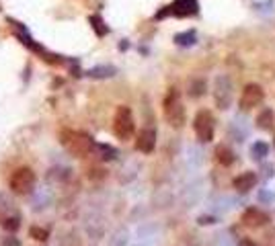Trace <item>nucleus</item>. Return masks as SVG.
Here are the masks:
<instances>
[{"label":"nucleus","instance_id":"nucleus-15","mask_svg":"<svg viewBox=\"0 0 275 246\" xmlns=\"http://www.w3.org/2000/svg\"><path fill=\"white\" fill-rule=\"evenodd\" d=\"M115 72L117 70L113 66H99V68L88 70V76H93V78H109V76H113Z\"/></svg>","mask_w":275,"mask_h":246},{"label":"nucleus","instance_id":"nucleus-10","mask_svg":"<svg viewBox=\"0 0 275 246\" xmlns=\"http://www.w3.org/2000/svg\"><path fill=\"white\" fill-rule=\"evenodd\" d=\"M242 221H244V226L248 228H261L265 224H269V215L257 207H248L244 213H242Z\"/></svg>","mask_w":275,"mask_h":246},{"label":"nucleus","instance_id":"nucleus-23","mask_svg":"<svg viewBox=\"0 0 275 246\" xmlns=\"http://www.w3.org/2000/svg\"><path fill=\"white\" fill-rule=\"evenodd\" d=\"M244 246H255V244H251V242H244Z\"/></svg>","mask_w":275,"mask_h":246},{"label":"nucleus","instance_id":"nucleus-11","mask_svg":"<svg viewBox=\"0 0 275 246\" xmlns=\"http://www.w3.org/2000/svg\"><path fill=\"white\" fill-rule=\"evenodd\" d=\"M154 146H156V132H154V130L146 128V130H142V132L138 134L136 148H138L140 152H144V154H150V152L154 150Z\"/></svg>","mask_w":275,"mask_h":246},{"label":"nucleus","instance_id":"nucleus-20","mask_svg":"<svg viewBox=\"0 0 275 246\" xmlns=\"http://www.w3.org/2000/svg\"><path fill=\"white\" fill-rule=\"evenodd\" d=\"M29 236H31L33 240H41V242H43V240H47V238H49V232H47L45 228H39V226H33V228L29 230Z\"/></svg>","mask_w":275,"mask_h":246},{"label":"nucleus","instance_id":"nucleus-3","mask_svg":"<svg viewBox=\"0 0 275 246\" xmlns=\"http://www.w3.org/2000/svg\"><path fill=\"white\" fill-rule=\"evenodd\" d=\"M9 185L15 195H29L35 187V172L29 166H21L11 175Z\"/></svg>","mask_w":275,"mask_h":246},{"label":"nucleus","instance_id":"nucleus-6","mask_svg":"<svg viewBox=\"0 0 275 246\" xmlns=\"http://www.w3.org/2000/svg\"><path fill=\"white\" fill-rule=\"evenodd\" d=\"M193 128H195L199 142H212L214 140V117L210 111H199L195 115Z\"/></svg>","mask_w":275,"mask_h":246},{"label":"nucleus","instance_id":"nucleus-7","mask_svg":"<svg viewBox=\"0 0 275 246\" xmlns=\"http://www.w3.org/2000/svg\"><path fill=\"white\" fill-rule=\"evenodd\" d=\"M263 98H265V92L259 84H246L240 94V109H244V111L253 109L263 103Z\"/></svg>","mask_w":275,"mask_h":246},{"label":"nucleus","instance_id":"nucleus-13","mask_svg":"<svg viewBox=\"0 0 275 246\" xmlns=\"http://www.w3.org/2000/svg\"><path fill=\"white\" fill-rule=\"evenodd\" d=\"M275 126V115L271 109H263L259 115H257V128L259 130H265V132H271Z\"/></svg>","mask_w":275,"mask_h":246},{"label":"nucleus","instance_id":"nucleus-18","mask_svg":"<svg viewBox=\"0 0 275 246\" xmlns=\"http://www.w3.org/2000/svg\"><path fill=\"white\" fill-rule=\"evenodd\" d=\"M90 23H93V27H95V31H97V35H99V37H103V35L107 33L105 23H103V19L99 17V15H93V17H90Z\"/></svg>","mask_w":275,"mask_h":246},{"label":"nucleus","instance_id":"nucleus-14","mask_svg":"<svg viewBox=\"0 0 275 246\" xmlns=\"http://www.w3.org/2000/svg\"><path fill=\"white\" fill-rule=\"evenodd\" d=\"M216 158H218V162L224 164V166H230V164L234 162V154L230 152V148H226V146H218V148H216Z\"/></svg>","mask_w":275,"mask_h":246},{"label":"nucleus","instance_id":"nucleus-12","mask_svg":"<svg viewBox=\"0 0 275 246\" xmlns=\"http://www.w3.org/2000/svg\"><path fill=\"white\" fill-rule=\"evenodd\" d=\"M255 185H257V175H255V172H242L240 177L234 179V189L238 193H248Z\"/></svg>","mask_w":275,"mask_h":246},{"label":"nucleus","instance_id":"nucleus-19","mask_svg":"<svg viewBox=\"0 0 275 246\" xmlns=\"http://www.w3.org/2000/svg\"><path fill=\"white\" fill-rule=\"evenodd\" d=\"M174 41H177L179 45H193L195 43V31H187V33L174 35Z\"/></svg>","mask_w":275,"mask_h":246},{"label":"nucleus","instance_id":"nucleus-4","mask_svg":"<svg viewBox=\"0 0 275 246\" xmlns=\"http://www.w3.org/2000/svg\"><path fill=\"white\" fill-rule=\"evenodd\" d=\"M134 130H136V126H134V115H132L130 107H126V105L117 107L115 117H113V132H115V136L119 140H130L134 136Z\"/></svg>","mask_w":275,"mask_h":246},{"label":"nucleus","instance_id":"nucleus-21","mask_svg":"<svg viewBox=\"0 0 275 246\" xmlns=\"http://www.w3.org/2000/svg\"><path fill=\"white\" fill-rule=\"evenodd\" d=\"M204 88H206V84H204L202 80H197V82H193V84L189 86V94H191V96H202V94H204Z\"/></svg>","mask_w":275,"mask_h":246},{"label":"nucleus","instance_id":"nucleus-16","mask_svg":"<svg viewBox=\"0 0 275 246\" xmlns=\"http://www.w3.org/2000/svg\"><path fill=\"white\" fill-rule=\"evenodd\" d=\"M97 152L101 154V158L103 160H111V158H115V148H111V146H107V144H97Z\"/></svg>","mask_w":275,"mask_h":246},{"label":"nucleus","instance_id":"nucleus-22","mask_svg":"<svg viewBox=\"0 0 275 246\" xmlns=\"http://www.w3.org/2000/svg\"><path fill=\"white\" fill-rule=\"evenodd\" d=\"M3 246H21V242H19V238L9 236V238H3Z\"/></svg>","mask_w":275,"mask_h":246},{"label":"nucleus","instance_id":"nucleus-17","mask_svg":"<svg viewBox=\"0 0 275 246\" xmlns=\"http://www.w3.org/2000/svg\"><path fill=\"white\" fill-rule=\"evenodd\" d=\"M267 152H269V146L265 144V142H257L253 148H251V154H253V158H265L267 156Z\"/></svg>","mask_w":275,"mask_h":246},{"label":"nucleus","instance_id":"nucleus-5","mask_svg":"<svg viewBox=\"0 0 275 246\" xmlns=\"http://www.w3.org/2000/svg\"><path fill=\"white\" fill-rule=\"evenodd\" d=\"M0 226L7 232H17L21 228V213L7 195H0Z\"/></svg>","mask_w":275,"mask_h":246},{"label":"nucleus","instance_id":"nucleus-9","mask_svg":"<svg viewBox=\"0 0 275 246\" xmlns=\"http://www.w3.org/2000/svg\"><path fill=\"white\" fill-rule=\"evenodd\" d=\"M232 101V84L226 76H220L216 80V103L220 109H226Z\"/></svg>","mask_w":275,"mask_h":246},{"label":"nucleus","instance_id":"nucleus-1","mask_svg":"<svg viewBox=\"0 0 275 246\" xmlns=\"http://www.w3.org/2000/svg\"><path fill=\"white\" fill-rule=\"evenodd\" d=\"M60 144L66 148V152H70L76 158H84L97 152V142L82 132L76 130H62L60 132Z\"/></svg>","mask_w":275,"mask_h":246},{"label":"nucleus","instance_id":"nucleus-8","mask_svg":"<svg viewBox=\"0 0 275 246\" xmlns=\"http://www.w3.org/2000/svg\"><path fill=\"white\" fill-rule=\"evenodd\" d=\"M197 11H199L197 0H174V3L164 13H160L158 17H164L168 13L174 17H191V15H197Z\"/></svg>","mask_w":275,"mask_h":246},{"label":"nucleus","instance_id":"nucleus-2","mask_svg":"<svg viewBox=\"0 0 275 246\" xmlns=\"http://www.w3.org/2000/svg\"><path fill=\"white\" fill-rule=\"evenodd\" d=\"M164 117L166 121L170 123L172 128H183V123H185V107L181 103V98H179V90L177 88H170L166 98H164Z\"/></svg>","mask_w":275,"mask_h":246}]
</instances>
